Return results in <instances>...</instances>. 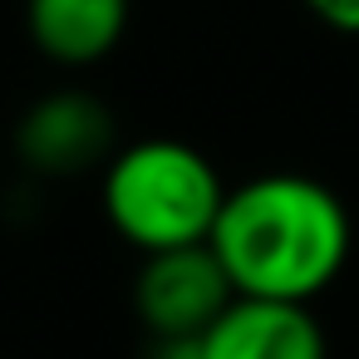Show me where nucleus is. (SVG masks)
Wrapping results in <instances>:
<instances>
[{"label":"nucleus","mask_w":359,"mask_h":359,"mask_svg":"<svg viewBox=\"0 0 359 359\" xmlns=\"http://www.w3.org/2000/svg\"><path fill=\"white\" fill-rule=\"evenodd\" d=\"M236 295L310 305L349 261V207L305 172H266L236 182L207 241Z\"/></svg>","instance_id":"nucleus-1"},{"label":"nucleus","mask_w":359,"mask_h":359,"mask_svg":"<svg viewBox=\"0 0 359 359\" xmlns=\"http://www.w3.org/2000/svg\"><path fill=\"white\" fill-rule=\"evenodd\" d=\"M226 192L212 158L182 138H138L104 168V217L143 256L212 241Z\"/></svg>","instance_id":"nucleus-2"},{"label":"nucleus","mask_w":359,"mask_h":359,"mask_svg":"<svg viewBox=\"0 0 359 359\" xmlns=\"http://www.w3.org/2000/svg\"><path fill=\"white\" fill-rule=\"evenodd\" d=\"M231 300L236 285L207 241L143 256L133 280V310L153 339H202Z\"/></svg>","instance_id":"nucleus-3"},{"label":"nucleus","mask_w":359,"mask_h":359,"mask_svg":"<svg viewBox=\"0 0 359 359\" xmlns=\"http://www.w3.org/2000/svg\"><path fill=\"white\" fill-rule=\"evenodd\" d=\"M15 153L30 172L69 177L114 158V114L89 89H55L35 99L15 128Z\"/></svg>","instance_id":"nucleus-4"},{"label":"nucleus","mask_w":359,"mask_h":359,"mask_svg":"<svg viewBox=\"0 0 359 359\" xmlns=\"http://www.w3.org/2000/svg\"><path fill=\"white\" fill-rule=\"evenodd\" d=\"M197 344L202 359H330L325 330L310 305L256 295H236Z\"/></svg>","instance_id":"nucleus-5"},{"label":"nucleus","mask_w":359,"mask_h":359,"mask_svg":"<svg viewBox=\"0 0 359 359\" xmlns=\"http://www.w3.org/2000/svg\"><path fill=\"white\" fill-rule=\"evenodd\" d=\"M128 0H25V30L55 65H94L128 30Z\"/></svg>","instance_id":"nucleus-6"},{"label":"nucleus","mask_w":359,"mask_h":359,"mask_svg":"<svg viewBox=\"0 0 359 359\" xmlns=\"http://www.w3.org/2000/svg\"><path fill=\"white\" fill-rule=\"evenodd\" d=\"M310 15L339 35H359V0H305Z\"/></svg>","instance_id":"nucleus-7"},{"label":"nucleus","mask_w":359,"mask_h":359,"mask_svg":"<svg viewBox=\"0 0 359 359\" xmlns=\"http://www.w3.org/2000/svg\"><path fill=\"white\" fill-rule=\"evenodd\" d=\"M153 359H202L197 339H153Z\"/></svg>","instance_id":"nucleus-8"}]
</instances>
